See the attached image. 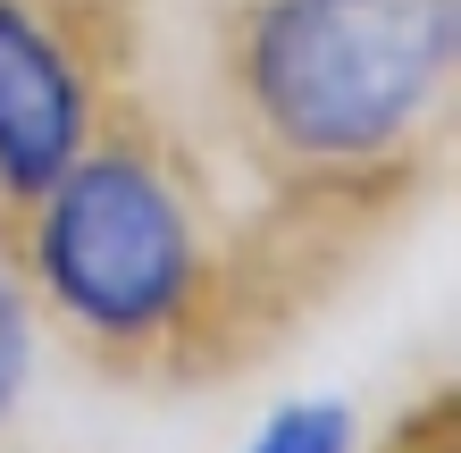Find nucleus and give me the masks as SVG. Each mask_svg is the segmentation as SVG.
<instances>
[{
    "label": "nucleus",
    "instance_id": "4",
    "mask_svg": "<svg viewBox=\"0 0 461 453\" xmlns=\"http://www.w3.org/2000/svg\"><path fill=\"white\" fill-rule=\"evenodd\" d=\"M243 453H361V420H352V403H336V394H311V403L268 412Z\"/></svg>",
    "mask_w": 461,
    "mask_h": 453
},
{
    "label": "nucleus",
    "instance_id": "2",
    "mask_svg": "<svg viewBox=\"0 0 461 453\" xmlns=\"http://www.w3.org/2000/svg\"><path fill=\"white\" fill-rule=\"evenodd\" d=\"M461 0H243L227 93L260 159L352 194L411 168L453 110Z\"/></svg>",
    "mask_w": 461,
    "mask_h": 453
},
{
    "label": "nucleus",
    "instance_id": "1",
    "mask_svg": "<svg viewBox=\"0 0 461 453\" xmlns=\"http://www.w3.org/2000/svg\"><path fill=\"white\" fill-rule=\"evenodd\" d=\"M17 277L76 353L110 369H176L227 311V260L185 159L110 126L17 210Z\"/></svg>",
    "mask_w": 461,
    "mask_h": 453
},
{
    "label": "nucleus",
    "instance_id": "3",
    "mask_svg": "<svg viewBox=\"0 0 461 453\" xmlns=\"http://www.w3.org/2000/svg\"><path fill=\"white\" fill-rule=\"evenodd\" d=\"M101 110V59L59 0H0V210H25L85 151Z\"/></svg>",
    "mask_w": 461,
    "mask_h": 453
},
{
    "label": "nucleus",
    "instance_id": "6",
    "mask_svg": "<svg viewBox=\"0 0 461 453\" xmlns=\"http://www.w3.org/2000/svg\"><path fill=\"white\" fill-rule=\"evenodd\" d=\"M386 453H453V412H445V403H437V412H420Z\"/></svg>",
    "mask_w": 461,
    "mask_h": 453
},
{
    "label": "nucleus",
    "instance_id": "5",
    "mask_svg": "<svg viewBox=\"0 0 461 453\" xmlns=\"http://www.w3.org/2000/svg\"><path fill=\"white\" fill-rule=\"evenodd\" d=\"M34 328H42V311H34V294H25L17 260H0V420L25 403V386H34Z\"/></svg>",
    "mask_w": 461,
    "mask_h": 453
}]
</instances>
